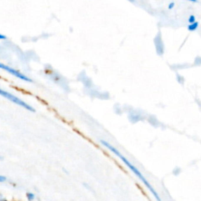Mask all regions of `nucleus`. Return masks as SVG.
<instances>
[{
	"label": "nucleus",
	"mask_w": 201,
	"mask_h": 201,
	"mask_svg": "<svg viewBox=\"0 0 201 201\" xmlns=\"http://www.w3.org/2000/svg\"><path fill=\"white\" fill-rule=\"evenodd\" d=\"M101 142H102V144L104 145L105 148H107V149H109V150H110V151L112 152V153L114 154V155H116V156H117L119 157V158L121 160L123 161V163H125V165L129 169H130L131 171H132L134 174L136 176H137V177H138V179H140L141 181L142 182V183L144 185V186L146 187L147 189H149V191L151 192V193L154 196H155V198L158 201H160V196H159V194L157 193V192H156V190L153 189V187L151 185H150V183H149L148 181H147V179L144 177V176L143 175H142V173H141V171H140L138 169H137L136 167H135L134 164H132V163H130V161L128 160L126 158L125 156H123L122 154L119 152L117 150V149L115 148V147H113L112 144H110L109 143V142H105V141H104V140H102L101 141Z\"/></svg>",
	"instance_id": "nucleus-1"
},
{
	"label": "nucleus",
	"mask_w": 201,
	"mask_h": 201,
	"mask_svg": "<svg viewBox=\"0 0 201 201\" xmlns=\"http://www.w3.org/2000/svg\"><path fill=\"white\" fill-rule=\"evenodd\" d=\"M0 96H2L4 98H6V99L9 100L10 102H12L13 103H14V104L22 107V108H24L26 110H29L30 112L36 111L33 107L31 106L30 104L26 103L25 102H24L23 100H21V98L17 97V96H15V95H14L11 93H9L7 91H6V90H3V89H1V88H0Z\"/></svg>",
	"instance_id": "nucleus-2"
},
{
	"label": "nucleus",
	"mask_w": 201,
	"mask_h": 201,
	"mask_svg": "<svg viewBox=\"0 0 201 201\" xmlns=\"http://www.w3.org/2000/svg\"><path fill=\"white\" fill-rule=\"evenodd\" d=\"M0 69H3L4 71L7 72L8 73H10V75H12V76H15V77H17L19 79H21V80L25 81V82H29V83H31L32 82L31 79L29 78L27 76H25L24 74L21 73V72L17 71V70L13 69L11 67L7 66V65H6L3 63H1V62H0Z\"/></svg>",
	"instance_id": "nucleus-3"
},
{
	"label": "nucleus",
	"mask_w": 201,
	"mask_h": 201,
	"mask_svg": "<svg viewBox=\"0 0 201 201\" xmlns=\"http://www.w3.org/2000/svg\"><path fill=\"white\" fill-rule=\"evenodd\" d=\"M154 43H155V47H156V53L158 54L160 56L163 55L164 53V44H163V39H162V36H161L160 32H158L156 35L154 39Z\"/></svg>",
	"instance_id": "nucleus-4"
},
{
	"label": "nucleus",
	"mask_w": 201,
	"mask_h": 201,
	"mask_svg": "<svg viewBox=\"0 0 201 201\" xmlns=\"http://www.w3.org/2000/svg\"><path fill=\"white\" fill-rule=\"evenodd\" d=\"M199 27V22L195 21L193 23H191L188 25V30L190 31H195L197 30Z\"/></svg>",
	"instance_id": "nucleus-5"
},
{
	"label": "nucleus",
	"mask_w": 201,
	"mask_h": 201,
	"mask_svg": "<svg viewBox=\"0 0 201 201\" xmlns=\"http://www.w3.org/2000/svg\"><path fill=\"white\" fill-rule=\"evenodd\" d=\"M26 197L27 200L29 201H33L34 200H35V198H36V196H35V194L32 193V192H28V193L26 194Z\"/></svg>",
	"instance_id": "nucleus-6"
},
{
	"label": "nucleus",
	"mask_w": 201,
	"mask_h": 201,
	"mask_svg": "<svg viewBox=\"0 0 201 201\" xmlns=\"http://www.w3.org/2000/svg\"><path fill=\"white\" fill-rule=\"evenodd\" d=\"M188 21H189V24H191V23H193V22L196 21V17H195L194 15H190V16L189 17V18H188Z\"/></svg>",
	"instance_id": "nucleus-7"
},
{
	"label": "nucleus",
	"mask_w": 201,
	"mask_h": 201,
	"mask_svg": "<svg viewBox=\"0 0 201 201\" xmlns=\"http://www.w3.org/2000/svg\"><path fill=\"white\" fill-rule=\"evenodd\" d=\"M6 180H7L6 177L3 176V175H0V183H3V182H6Z\"/></svg>",
	"instance_id": "nucleus-8"
},
{
	"label": "nucleus",
	"mask_w": 201,
	"mask_h": 201,
	"mask_svg": "<svg viewBox=\"0 0 201 201\" xmlns=\"http://www.w3.org/2000/svg\"><path fill=\"white\" fill-rule=\"evenodd\" d=\"M175 2H171V3H169V5H168V9H169V10H172L173 8L175 7Z\"/></svg>",
	"instance_id": "nucleus-9"
},
{
	"label": "nucleus",
	"mask_w": 201,
	"mask_h": 201,
	"mask_svg": "<svg viewBox=\"0 0 201 201\" xmlns=\"http://www.w3.org/2000/svg\"><path fill=\"white\" fill-rule=\"evenodd\" d=\"M0 201H8V200L6 198H4L3 196H0Z\"/></svg>",
	"instance_id": "nucleus-10"
},
{
	"label": "nucleus",
	"mask_w": 201,
	"mask_h": 201,
	"mask_svg": "<svg viewBox=\"0 0 201 201\" xmlns=\"http://www.w3.org/2000/svg\"><path fill=\"white\" fill-rule=\"evenodd\" d=\"M6 39V36H3L2 34H0V39Z\"/></svg>",
	"instance_id": "nucleus-11"
},
{
	"label": "nucleus",
	"mask_w": 201,
	"mask_h": 201,
	"mask_svg": "<svg viewBox=\"0 0 201 201\" xmlns=\"http://www.w3.org/2000/svg\"><path fill=\"white\" fill-rule=\"evenodd\" d=\"M185 1H188V2H191V3H197V2H198L197 0H185Z\"/></svg>",
	"instance_id": "nucleus-12"
},
{
	"label": "nucleus",
	"mask_w": 201,
	"mask_h": 201,
	"mask_svg": "<svg viewBox=\"0 0 201 201\" xmlns=\"http://www.w3.org/2000/svg\"><path fill=\"white\" fill-rule=\"evenodd\" d=\"M3 160V156L0 155V161H2Z\"/></svg>",
	"instance_id": "nucleus-13"
}]
</instances>
